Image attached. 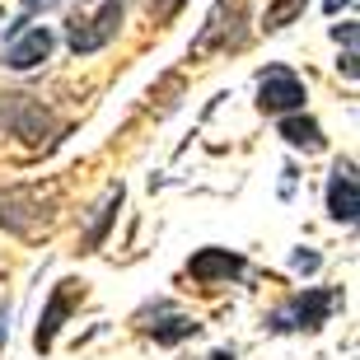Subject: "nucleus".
Masks as SVG:
<instances>
[{
    "label": "nucleus",
    "mask_w": 360,
    "mask_h": 360,
    "mask_svg": "<svg viewBox=\"0 0 360 360\" xmlns=\"http://www.w3.org/2000/svg\"><path fill=\"white\" fill-rule=\"evenodd\" d=\"M281 136H285V146L304 150V155H319V150L328 146L323 127H319L314 117H304V112H290V117H281Z\"/></svg>",
    "instance_id": "nucleus-12"
},
{
    "label": "nucleus",
    "mask_w": 360,
    "mask_h": 360,
    "mask_svg": "<svg viewBox=\"0 0 360 360\" xmlns=\"http://www.w3.org/2000/svg\"><path fill=\"white\" fill-rule=\"evenodd\" d=\"M0 122H10L14 136H24L28 146H38V141H47V127H52V117H47V108H38L28 94H10L5 98V108H0Z\"/></svg>",
    "instance_id": "nucleus-9"
},
{
    "label": "nucleus",
    "mask_w": 360,
    "mask_h": 360,
    "mask_svg": "<svg viewBox=\"0 0 360 360\" xmlns=\"http://www.w3.org/2000/svg\"><path fill=\"white\" fill-rule=\"evenodd\" d=\"M333 38H337V42H347V52H356V24H337V28H333Z\"/></svg>",
    "instance_id": "nucleus-16"
},
{
    "label": "nucleus",
    "mask_w": 360,
    "mask_h": 360,
    "mask_svg": "<svg viewBox=\"0 0 360 360\" xmlns=\"http://www.w3.org/2000/svg\"><path fill=\"white\" fill-rule=\"evenodd\" d=\"M328 215L337 225H356L360 215V187H356V164L337 160L333 174H328Z\"/></svg>",
    "instance_id": "nucleus-6"
},
{
    "label": "nucleus",
    "mask_w": 360,
    "mask_h": 360,
    "mask_svg": "<svg viewBox=\"0 0 360 360\" xmlns=\"http://www.w3.org/2000/svg\"><path fill=\"white\" fill-rule=\"evenodd\" d=\"M52 220V211L42 206V197L33 187H10V192H0V225L10 229V234H38L42 225Z\"/></svg>",
    "instance_id": "nucleus-4"
},
{
    "label": "nucleus",
    "mask_w": 360,
    "mask_h": 360,
    "mask_svg": "<svg viewBox=\"0 0 360 360\" xmlns=\"http://www.w3.org/2000/svg\"><path fill=\"white\" fill-rule=\"evenodd\" d=\"M187 271H192V281H201V285H225V281H234L243 271V257L229 253V248H201V253H192Z\"/></svg>",
    "instance_id": "nucleus-10"
},
{
    "label": "nucleus",
    "mask_w": 360,
    "mask_h": 360,
    "mask_svg": "<svg viewBox=\"0 0 360 360\" xmlns=\"http://www.w3.org/2000/svg\"><path fill=\"white\" fill-rule=\"evenodd\" d=\"M304 5H309V0H271V5H267V19H262V28H267V33H281L285 24H295V19L304 14Z\"/></svg>",
    "instance_id": "nucleus-14"
},
{
    "label": "nucleus",
    "mask_w": 360,
    "mask_h": 360,
    "mask_svg": "<svg viewBox=\"0 0 360 360\" xmlns=\"http://www.w3.org/2000/svg\"><path fill=\"white\" fill-rule=\"evenodd\" d=\"M290 267H295V271H319V267H323V257L314 253V248H300V253L290 257Z\"/></svg>",
    "instance_id": "nucleus-15"
},
{
    "label": "nucleus",
    "mask_w": 360,
    "mask_h": 360,
    "mask_svg": "<svg viewBox=\"0 0 360 360\" xmlns=\"http://www.w3.org/2000/svg\"><path fill=\"white\" fill-rule=\"evenodd\" d=\"M337 304H342L337 290H295L285 304L271 309L267 333H276V337H285V333H319L323 323L333 319Z\"/></svg>",
    "instance_id": "nucleus-1"
},
{
    "label": "nucleus",
    "mask_w": 360,
    "mask_h": 360,
    "mask_svg": "<svg viewBox=\"0 0 360 360\" xmlns=\"http://www.w3.org/2000/svg\"><path fill=\"white\" fill-rule=\"evenodd\" d=\"M141 328H146L160 347H178V342H187V337L201 333V323L192 319V314H183V309H174V304L146 309V314H141Z\"/></svg>",
    "instance_id": "nucleus-7"
},
{
    "label": "nucleus",
    "mask_w": 360,
    "mask_h": 360,
    "mask_svg": "<svg viewBox=\"0 0 360 360\" xmlns=\"http://www.w3.org/2000/svg\"><path fill=\"white\" fill-rule=\"evenodd\" d=\"M122 14H127V5L122 0H103V10L94 14V19H75V24L66 28V42L75 56H89L98 52V47H108V42L122 33Z\"/></svg>",
    "instance_id": "nucleus-3"
},
{
    "label": "nucleus",
    "mask_w": 360,
    "mask_h": 360,
    "mask_svg": "<svg viewBox=\"0 0 360 360\" xmlns=\"http://www.w3.org/2000/svg\"><path fill=\"white\" fill-rule=\"evenodd\" d=\"M146 5H150L155 14H160V19H169V14H174L178 5H183V0H146Z\"/></svg>",
    "instance_id": "nucleus-17"
},
{
    "label": "nucleus",
    "mask_w": 360,
    "mask_h": 360,
    "mask_svg": "<svg viewBox=\"0 0 360 360\" xmlns=\"http://www.w3.org/2000/svg\"><path fill=\"white\" fill-rule=\"evenodd\" d=\"M351 5H356V0H323V10H328V14H342V10H351Z\"/></svg>",
    "instance_id": "nucleus-18"
},
{
    "label": "nucleus",
    "mask_w": 360,
    "mask_h": 360,
    "mask_svg": "<svg viewBox=\"0 0 360 360\" xmlns=\"http://www.w3.org/2000/svg\"><path fill=\"white\" fill-rule=\"evenodd\" d=\"M52 28H42V24H33V28H14V38H10V47H5V66L10 70H33V66H42L47 56H52Z\"/></svg>",
    "instance_id": "nucleus-8"
},
{
    "label": "nucleus",
    "mask_w": 360,
    "mask_h": 360,
    "mask_svg": "<svg viewBox=\"0 0 360 360\" xmlns=\"http://www.w3.org/2000/svg\"><path fill=\"white\" fill-rule=\"evenodd\" d=\"M248 5L243 0H215V10L206 14L201 33L192 38V56H211V52H234L248 38Z\"/></svg>",
    "instance_id": "nucleus-2"
},
{
    "label": "nucleus",
    "mask_w": 360,
    "mask_h": 360,
    "mask_svg": "<svg viewBox=\"0 0 360 360\" xmlns=\"http://www.w3.org/2000/svg\"><path fill=\"white\" fill-rule=\"evenodd\" d=\"M70 304H75V281H61L52 290V300H47V309H42V323H38V333H33V347L38 351H52L56 333H61V323H66Z\"/></svg>",
    "instance_id": "nucleus-11"
},
{
    "label": "nucleus",
    "mask_w": 360,
    "mask_h": 360,
    "mask_svg": "<svg viewBox=\"0 0 360 360\" xmlns=\"http://www.w3.org/2000/svg\"><path fill=\"white\" fill-rule=\"evenodd\" d=\"M304 80L285 66H267L257 75V108L262 112H295V108H304Z\"/></svg>",
    "instance_id": "nucleus-5"
},
{
    "label": "nucleus",
    "mask_w": 360,
    "mask_h": 360,
    "mask_svg": "<svg viewBox=\"0 0 360 360\" xmlns=\"http://www.w3.org/2000/svg\"><path fill=\"white\" fill-rule=\"evenodd\" d=\"M5 337H10V309H0V347H5Z\"/></svg>",
    "instance_id": "nucleus-19"
},
{
    "label": "nucleus",
    "mask_w": 360,
    "mask_h": 360,
    "mask_svg": "<svg viewBox=\"0 0 360 360\" xmlns=\"http://www.w3.org/2000/svg\"><path fill=\"white\" fill-rule=\"evenodd\" d=\"M211 360H234V351H229V347H220V351H211Z\"/></svg>",
    "instance_id": "nucleus-20"
},
{
    "label": "nucleus",
    "mask_w": 360,
    "mask_h": 360,
    "mask_svg": "<svg viewBox=\"0 0 360 360\" xmlns=\"http://www.w3.org/2000/svg\"><path fill=\"white\" fill-rule=\"evenodd\" d=\"M117 206H122V187H112V192H108V201L98 206V215H94L89 234L80 239V253H94V248H103L108 229H112V220H117Z\"/></svg>",
    "instance_id": "nucleus-13"
}]
</instances>
